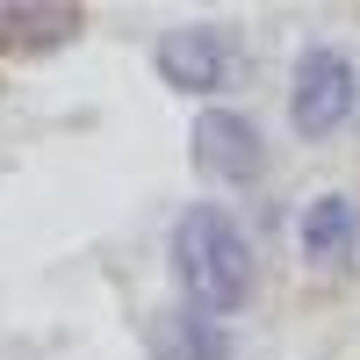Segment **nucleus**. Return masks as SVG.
<instances>
[{
    "label": "nucleus",
    "mask_w": 360,
    "mask_h": 360,
    "mask_svg": "<svg viewBox=\"0 0 360 360\" xmlns=\"http://www.w3.org/2000/svg\"><path fill=\"white\" fill-rule=\"evenodd\" d=\"M173 274H180V288H188L202 310H238L245 288H252V245H245V231H238L224 209L195 202L188 217L173 224Z\"/></svg>",
    "instance_id": "nucleus-1"
},
{
    "label": "nucleus",
    "mask_w": 360,
    "mask_h": 360,
    "mask_svg": "<svg viewBox=\"0 0 360 360\" xmlns=\"http://www.w3.org/2000/svg\"><path fill=\"white\" fill-rule=\"evenodd\" d=\"M288 115H295L303 137H324V130H339L353 115V65H346V51H303Z\"/></svg>",
    "instance_id": "nucleus-2"
},
{
    "label": "nucleus",
    "mask_w": 360,
    "mask_h": 360,
    "mask_svg": "<svg viewBox=\"0 0 360 360\" xmlns=\"http://www.w3.org/2000/svg\"><path fill=\"white\" fill-rule=\"evenodd\" d=\"M159 72H166V86H180V94H209V86H224V72H231V51H224V37L217 29H166L159 37Z\"/></svg>",
    "instance_id": "nucleus-3"
},
{
    "label": "nucleus",
    "mask_w": 360,
    "mask_h": 360,
    "mask_svg": "<svg viewBox=\"0 0 360 360\" xmlns=\"http://www.w3.org/2000/svg\"><path fill=\"white\" fill-rule=\"evenodd\" d=\"M195 166L217 173V180H252L259 173V130L231 108H209L195 123Z\"/></svg>",
    "instance_id": "nucleus-4"
},
{
    "label": "nucleus",
    "mask_w": 360,
    "mask_h": 360,
    "mask_svg": "<svg viewBox=\"0 0 360 360\" xmlns=\"http://www.w3.org/2000/svg\"><path fill=\"white\" fill-rule=\"evenodd\" d=\"M79 37V8H58V0H15V8H0V51H58Z\"/></svg>",
    "instance_id": "nucleus-5"
},
{
    "label": "nucleus",
    "mask_w": 360,
    "mask_h": 360,
    "mask_svg": "<svg viewBox=\"0 0 360 360\" xmlns=\"http://www.w3.org/2000/svg\"><path fill=\"white\" fill-rule=\"evenodd\" d=\"M152 360H231L224 332L209 317H188V310H173L152 324Z\"/></svg>",
    "instance_id": "nucleus-6"
},
{
    "label": "nucleus",
    "mask_w": 360,
    "mask_h": 360,
    "mask_svg": "<svg viewBox=\"0 0 360 360\" xmlns=\"http://www.w3.org/2000/svg\"><path fill=\"white\" fill-rule=\"evenodd\" d=\"M346 245H353V202H346V195H317V202L303 209V252L332 259V252H346Z\"/></svg>",
    "instance_id": "nucleus-7"
}]
</instances>
